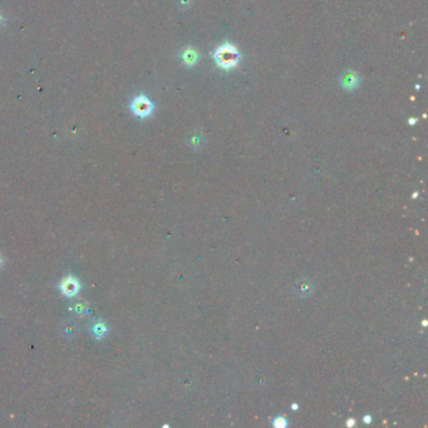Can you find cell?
I'll return each mask as SVG.
<instances>
[{
    "label": "cell",
    "mask_w": 428,
    "mask_h": 428,
    "mask_svg": "<svg viewBox=\"0 0 428 428\" xmlns=\"http://www.w3.org/2000/svg\"><path fill=\"white\" fill-rule=\"evenodd\" d=\"M215 62L222 69H232L237 66L240 59V53L236 47L230 43H225L220 46L214 53Z\"/></svg>",
    "instance_id": "obj_1"
},
{
    "label": "cell",
    "mask_w": 428,
    "mask_h": 428,
    "mask_svg": "<svg viewBox=\"0 0 428 428\" xmlns=\"http://www.w3.org/2000/svg\"><path fill=\"white\" fill-rule=\"evenodd\" d=\"M154 106L150 102V99H147L145 96H139L132 102V111L134 114L139 117H147L151 114Z\"/></svg>",
    "instance_id": "obj_2"
},
{
    "label": "cell",
    "mask_w": 428,
    "mask_h": 428,
    "mask_svg": "<svg viewBox=\"0 0 428 428\" xmlns=\"http://www.w3.org/2000/svg\"><path fill=\"white\" fill-rule=\"evenodd\" d=\"M342 84L345 89H355L359 84V77L353 72H345L342 77Z\"/></svg>",
    "instance_id": "obj_3"
},
{
    "label": "cell",
    "mask_w": 428,
    "mask_h": 428,
    "mask_svg": "<svg viewBox=\"0 0 428 428\" xmlns=\"http://www.w3.org/2000/svg\"><path fill=\"white\" fill-rule=\"evenodd\" d=\"M62 290L66 295H74L78 292V282L74 277H68L62 284Z\"/></svg>",
    "instance_id": "obj_4"
},
{
    "label": "cell",
    "mask_w": 428,
    "mask_h": 428,
    "mask_svg": "<svg viewBox=\"0 0 428 428\" xmlns=\"http://www.w3.org/2000/svg\"><path fill=\"white\" fill-rule=\"evenodd\" d=\"M199 59V54L195 51H186L184 53V61L186 64H195Z\"/></svg>",
    "instance_id": "obj_5"
},
{
    "label": "cell",
    "mask_w": 428,
    "mask_h": 428,
    "mask_svg": "<svg viewBox=\"0 0 428 428\" xmlns=\"http://www.w3.org/2000/svg\"><path fill=\"white\" fill-rule=\"evenodd\" d=\"M287 424H288V422H287V420H285V418H282V417L275 418V420H274V425H275V427L282 428V427H285V425H287Z\"/></svg>",
    "instance_id": "obj_6"
},
{
    "label": "cell",
    "mask_w": 428,
    "mask_h": 428,
    "mask_svg": "<svg viewBox=\"0 0 428 428\" xmlns=\"http://www.w3.org/2000/svg\"><path fill=\"white\" fill-rule=\"evenodd\" d=\"M347 424H348V425H353V424H354V420H353V419H350V420H349V422H347Z\"/></svg>",
    "instance_id": "obj_7"
},
{
    "label": "cell",
    "mask_w": 428,
    "mask_h": 428,
    "mask_svg": "<svg viewBox=\"0 0 428 428\" xmlns=\"http://www.w3.org/2000/svg\"><path fill=\"white\" fill-rule=\"evenodd\" d=\"M297 407H298V405H297V404H293V409H294V410H295V409H298V408H297Z\"/></svg>",
    "instance_id": "obj_8"
}]
</instances>
